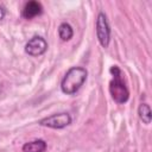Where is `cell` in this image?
<instances>
[{
    "label": "cell",
    "instance_id": "6da1fadb",
    "mask_svg": "<svg viewBox=\"0 0 152 152\" xmlns=\"http://www.w3.org/2000/svg\"><path fill=\"white\" fill-rule=\"evenodd\" d=\"M88 76V71L82 66L70 68L61 82V89L66 95H74L83 86Z\"/></svg>",
    "mask_w": 152,
    "mask_h": 152
},
{
    "label": "cell",
    "instance_id": "277c9868",
    "mask_svg": "<svg viewBox=\"0 0 152 152\" xmlns=\"http://www.w3.org/2000/svg\"><path fill=\"white\" fill-rule=\"evenodd\" d=\"M71 116L69 113H58V114H52L48 118H44L39 121L40 126L53 128V129H61L71 124Z\"/></svg>",
    "mask_w": 152,
    "mask_h": 152
},
{
    "label": "cell",
    "instance_id": "3957f363",
    "mask_svg": "<svg viewBox=\"0 0 152 152\" xmlns=\"http://www.w3.org/2000/svg\"><path fill=\"white\" fill-rule=\"evenodd\" d=\"M96 36L102 48H107L110 42V27L107 20V17L103 12L97 14L96 19Z\"/></svg>",
    "mask_w": 152,
    "mask_h": 152
},
{
    "label": "cell",
    "instance_id": "9c48e42d",
    "mask_svg": "<svg viewBox=\"0 0 152 152\" xmlns=\"http://www.w3.org/2000/svg\"><path fill=\"white\" fill-rule=\"evenodd\" d=\"M138 114H139V118L140 120L148 125L151 122V109H150V106L147 103H141L138 108Z\"/></svg>",
    "mask_w": 152,
    "mask_h": 152
},
{
    "label": "cell",
    "instance_id": "8992f818",
    "mask_svg": "<svg viewBox=\"0 0 152 152\" xmlns=\"http://www.w3.org/2000/svg\"><path fill=\"white\" fill-rule=\"evenodd\" d=\"M43 13V6L38 1H28L21 10V17L25 19H32Z\"/></svg>",
    "mask_w": 152,
    "mask_h": 152
},
{
    "label": "cell",
    "instance_id": "7a4b0ae2",
    "mask_svg": "<svg viewBox=\"0 0 152 152\" xmlns=\"http://www.w3.org/2000/svg\"><path fill=\"white\" fill-rule=\"evenodd\" d=\"M109 71L113 76L109 82V94H110L112 99L116 103L127 102V100L129 97V90H128V87L124 78L122 71L120 70V68L118 65H113Z\"/></svg>",
    "mask_w": 152,
    "mask_h": 152
},
{
    "label": "cell",
    "instance_id": "52a82bcc",
    "mask_svg": "<svg viewBox=\"0 0 152 152\" xmlns=\"http://www.w3.org/2000/svg\"><path fill=\"white\" fill-rule=\"evenodd\" d=\"M46 142L43 139H36L28 142H25L21 147L23 152H45Z\"/></svg>",
    "mask_w": 152,
    "mask_h": 152
},
{
    "label": "cell",
    "instance_id": "ba28073f",
    "mask_svg": "<svg viewBox=\"0 0 152 152\" xmlns=\"http://www.w3.org/2000/svg\"><path fill=\"white\" fill-rule=\"evenodd\" d=\"M58 36H59L62 42L70 40L72 38V36H74V30H72L71 25L68 24V23H62L58 26Z\"/></svg>",
    "mask_w": 152,
    "mask_h": 152
},
{
    "label": "cell",
    "instance_id": "5b68a950",
    "mask_svg": "<svg viewBox=\"0 0 152 152\" xmlns=\"http://www.w3.org/2000/svg\"><path fill=\"white\" fill-rule=\"evenodd\" d=\"M46 49H48V43L40 36L32 37L25 45V52L32 57H37V56L43 55L46 51Z\"/></svg>",
    "mask_w": 152,
    "mask_h": 152
},
{
    "label": "cell",
    "instance_id": "30bf717a",
    "mask_svg": "<svg viewBox=\"0 0 152 152\" xmlns=\"http://www.w3.org/2000/svg\"><path fill=\"white\" fill-rule=\"evenodd\" d=\"M5 15H6V10H5V7L0 6V20H2L5 18Z\"/></svg>",
    "mask_w": 152,
    "mask_h": 152
}]
</instances>
